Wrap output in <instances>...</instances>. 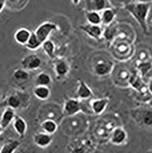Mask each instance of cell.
I'll return each mask as SVG.
<instances>
[{
	"mask_svg": "<svg viewBox=\"0 0 152 153\" xmlns=\"http://www.w3.org/2000/svg\"><path fill=\"white\" fill-rule=\"evenodd\" d=\"M129 13L134 17V19L139 22L141 28L143 29L145 34H148V28H147V17H148L149 10H150V4L148 2H136V4H129L125 6Z\"/></svg>",
	"mask_w": 152,
	"mask_h": 153,
	"instance_id": "cell-1",
	"label": "cell"
},
{
	"mask_svg": "<svg viewBox=\"0 0 152 153\" xmlns=\"http://www.w3.org/2000/svg\"><path fill=\"white\" fill-rule=\"evenodd\" d=\"M28 101H29V95L28 94H11L7 97V105L13 108V110H17V108L25 107L26 103L28 104Z\"/></svg>",
	"mask_w": 152,
	"mask_h": 153,
	"instance_id": "cell-2",
	"label": "cell"
},
{
	"mask_svg": "<svg viewBox=\"0 0 152 153\" xmlns=\"http://www.w3.org/2000/svg\"><path fill=\"white\" fill-rule=\"evenodd\" d=\"M57 29V26L54 22H42V25H39L37 27V29L35 30L34 33L36 34V36L38 37V39L42 42V44L48 39L49 35L51 34V31Z\"/></svg>",
	"mask_w": 152,
	"mask_h": 153,
	"instance_id": "cell-3",
	"label": "cell"
},
{
	"mask_svg": "<svg viewBox=\"0 0 152 153\" xmlns=\"http://www.w3.org/2000/svg\"><path fill=\"white\" fill-rule=\"evenodd\" d=\"M64 114L66 116H73V115L80 113L82 111L80 102L76 98H67L64 103Z\"/></svg>",
	"mask_w": 152,
	"mask_h": 153,
	"instance_id": "cell-4",
	"label": "cell"
},
{
	"mask_svg": "<svg viewBox=\"0 0 152 153\" xmlns=\"http://www.w3.org/2000/svg\"><path fill=\"white\" fill-rule=\"evenodd\" d=\"M42 59L36 55L26 56L21 60V67L26 71H36L42 66Z\"/></svg>",
	"mask_w": 152,
	"mask_h": 153,
	"instance_id": "cell-5",
	"label": "cell"
},
{
	"mask_svg": "<svg viewBox=\"0 0 152 153\" xmlns=\"http://www.w3.org/2000/svg\"><path fill=\"white\" fill-rule=\"evenodd\" d=\"M80 29L83 30L85 34H87L89 37L96 39V40H100L101 39V36L103 34V29H102L101 25H82L80 26Z\"/></svg>",
	"mask_w": 152,
	"mask_h": 153,
	"instance_id": "cell-6",
	"label": "cell"
},
{
	"mask_svg": "<svg viewBox=\"0 0 152 153\" xmlns=\"http://www.w3.org/2000/svg\"><path fill=\"white\" fill-rule=\"evenodd\" d=\"M127 139V133L123 128H115L111 133L110 141L114 145L123 144Z\"/></svg>",
	"mask_w": 152,
	"mask_h": 153,
	"instance_id": "cell-7",
	"label": "cell"
},
{
	"mask_svg": "<svg viewBox=\"0 0 152 153\" xmlns=\"http://www.w3.org/2000/svg\"><path fill=\"white\" fill-rule=\"evenodd\" d=\"M53 142V134L40 132L34 135V143L39 148H47Z\"/></svg>",
	"mask_w": 152,
	"mask_h": 153,
	"instance_id": "cell-8",
	"label": "cell"
},
{
	"mask_svg": "<svg viewBox=\"0 0 152 153\" xmlns=\"http://www.w3.org/2000/svg\"><path fill=\"white\" fill-rule=\"evenodd\" d=\"M76 97L80 100H89L93 97V92L84 81H80L77 91H76Z\"/></svg>",
	"mask_w": 152,
	"mask_h": 153,
	"instance_id": "cell-9",
	"label": "cell"
},
{
	"mask_svg": "<svg viewBox=\"0 0 152 153\" xmlns=\"http://www.w3.org/2000/svg\"><path fill=\"white\" fill-rule=\"evenodd\" d=\"M107 105H109V100L105 97L96 98V100H93L91 102V108H92L94 114L96 115L102 114L105 111L106 107H107Z\"/></svg>",
	"mask_w": 152,
	"mask_h": 153,
	"instance_id": "cell-10",
	"label": "cell"
},
{
	"mask_svg": "<svg viewBox=\"0 0 152 153\" xmlns=\"http://www.w3.org/2000/svg\"><path fill=\"white\" fill-rule=\"evenodd\" d=\"M113 69V64L111 62H100L94 65V72L98 76H105Z\"/></svg>",
	"mask_w": 152,
	"mask_h": 153,
	"instance_id": "cell-11",
	"label": "cell"
},
{
	"mask_svg": "<svg viewBox=\"0 0 152 153\" xmlns=\"http://www.w3.org/2000/svg\"><path fill=\"white\" fill-rule=\"evenodd\" d=\"M16 117V114H15V110L11 108V107H7L4 108V111L1 114V117H0V124L2 125L4 130L6 128H8L9 124L13 122V119Z\"/></svg>",
	"mask_w": 152,
	"mask_h": 153,
	"instance_id": "cell-12",
	"label": "cell"
},
{
	"mask_svg": "<svg viewBox=\"0 0 152 153\" xmlns=\"http://www.w3.org/2000/svg\"><path fill=\"white\" fill-rule=\"evenodd\" d=\"M55 73L58 78H62V77H65L69 72V65L66 60L64 59H58L55 62Z\"/></svg>",
	"mask_w": 152,
	"mask_h": 153,
	"instance_id": "cell-13",
	"label": "cell"
},
{
	"mask_svg": "<svg viewBox=\"0 0 152 153\" xmlns=\"http://www.w3.org/2000/svg\"><path fill=\"white\" fill-rule=\"evenodd\" d=\"M30 34H31V31L29 29H27V28H19L15 33V35H13V38L16 40V43H18L19 45H26L30 37Z\"/></svg>",
	"mask_w": 152,
	"mask_h": 153,
	"instance_id": "cell-14",
	"label": "cell"
},
{
	"mask_svg": "<svg viewBox=\"0 0 152 153\" xmlns=\"http://www.w3.org/2000/svg\"><path fill=\"white\" fill-rule=\"evenodd\" d=\"M13 128L17 132V134H19L21 139L25 136L26 132H27V123L26 121L20 116H16L13 119Z\"/></svg>",
	"mask_w": 152,
	"mask_h": 153,
	"instance_id": "cell-15",
	"label": "cell"
},
{
	"mask_svg": "<svg viewBox=\"0 0 152 153\" xmlns=\"http://www.w3.org/2000/svg\"><path fill=\"white\" fill-rule=\"evenodd\" d=\"M34 95L40 101H46L51 96V89L48 86L36 85L34 88Z\"/></svg>",
	"mask_w": 152,
	"mask_h": 153,
	"instance_id": "cell-16",
	"label": "cell"
},
{
	"mask_svg": "<svg viewBox=\"0 0 152 153\" xmlns=\"http://www.w3.org/2000/svg\"><path fill=\"white\" fill-rule=\"evenodd\" d=\"M101 18H102V24L105 26H109L113 22L114 18H115V10L112 8H106L104 10H102L101 13Z\"/></svg>",
	"mask_w": 152,
	"mask_h": 153,
	"instance_id": "cell-17",
	"label": "cell"
},
{
	"mask_svg": "<svg viewBox=\"0 0 152 153\" xmlns=\"http://www.w3.org/2000/svg\"><path fill=\"white\" fill-rule=\"evenodd\" d=\"M20 146V142L18 140H11L1 145L0 148V153H13Z\"/></svg>",
	"mask_w": 152,
	"mask_h": 153,
	"instance_id": "cell-18",
	"label": "cell"
},
{
	"mask_svg": "<svg viewBox=\"0 0 152 153\" xmlns=\"http://www.w3.org/2000/svg\"><path fill=\"white\" fill-rule=\"evenodd\" d=\"M40 128H42V132H45V133L54 134V133L57 131L58 125H57V123H56L55 121H53V120H45L42 123V125H40Z\"/></svg>",
	"mask_w": 152,
	"mask_h": 153,
	"instance_id": "cell-19",
	"label": "cell"
},
{
	"mask_svg": "<svg viewBox=\"0 0 152 153\" xmlns=\"http://www.w3.org/2000/svg\"><path fill=\"white\" fill-rule=\"evenodd\" d=\"M42 47L44 51L46 53V55L51 58V59H54L55 58V44L53 40L51 39H47L44 43L42 44Z\"/></svg>",
	"mask_w": 152,
	"mask_h": 153,
	"instance_id": "cell-20",
	"label": "cell"
},
{
	"mask_svg": "<svg viewBox=\"0 0 152 153\" xmlns=\"http://www.w3.org/2000/svg\"><path fill=\"white\" fill-rule=\"evenodd\" d=\"M86 19L89 25H101L102 18L101 13L95 10H89L86 13Z\"/></svg>",
	"mask_w": 152,
	"mask_h": 153,
	"instance_id": "cell-21",
	"label": "cell"
},
{
	"mask_svg": "<svg viewBox=\"0 0 152 153\" xmlns=\"http://www.w3.org/2000/svg\"><path fill=\"white\" fill-rule=\"evenodd\" d=\"M25 46L28 49H30V51H36V49H38L39 47L42 46V42L38 39V37L36 36L35 33H31L29 39H28V42H27V44H26Z\"/></svg>",
	"mask_w": 152,
	"mask_h": 153,
	"instance_id": "cell-22",
	"label": "cell"
},
{
	"mask_svg": "<svg viewBox=\"0 0 152 153\" xmlns=\"http://www.w3.org/2000/svg\"><path fill=\"white\" fill-rule=\"evenodd\" d=\"M129 82H130V84H131V86L133 87L134 89H136V91H139V92H141L142 89H144V82L142 81V78L139 76V75H132L131 77H130V79H129Z\"/></svg>",
	"mask_w": 152,
	"mask_h": 153,
	"instance_id": "cell-23",
	"label": "cell"
},
{
	"mask_svg": "<svg viewBox=\"0 0 152 153\" xmlns=\"http://www.w3.org/2000/svg\"><path fill=\"white\" fill-rule=\"evenodd\" d=\"M51 83V77L47 73H39L36 77V85L49 86Z\"/></svg>",
	"mask_w": 152,
	"mask_h": 153,
	"instance_id": "cell-24",
	"label": "cell"
},
{
	"mask_svg": "<svg viewBox=\"0 0 152 153\" xmlns=\"http://www.w3.org/2000/svg\"><path fill=\"white\" fill-rule=\"evenodd\" d=\"M13 77L17 82H26L29 78V72L24 68H17L13 74Z\"/></svg>",
	"mask_w": 152,
	"mask_h": 153,
	"instance_id": "cell-25",
	"label": "cell"
},
{
	"mask_svg": "<svg viewBox=\"0 0 152 153\" xmlns=\"http://www.w3.org/2000/svg\"><path fill=\"white\" fill-rule=\"evenodd\" d=\"M92 6H93V10L100 13L102 10L109 8V1L107 0H93Z\"/></svg>",
	"mask_w": 152,
	"mask_h": 153,
	"instance_id": "cell-26",
	"label": "cell"
},
{
	"mask_svg": "<svg viewBox=\"0 0 152 153\" xmlns=\"http://www.w3.org/2000/svg\"><path fill=\"white\" fill-rule=\"evenodd\" d=\"M141 122L148 126L152 125V111L143 110L141 112Z\"/></svg>",
	"mask_w": 152,
	"mask_h": 153,
	"instance_id": "cell-27",
	"label": "cell"
},
{
	"mask_svg": "<svg viewBox=\"0 0 152 153\" xmlns=\"http://www.w3.org/2000/svg\"><path fill=\"white\" fill-rule=\"evenodd\" d=\"M151 68H152L151 62H143V63H140V64L138 65V69H139L140 74H141L142 76H145V75L150 72Z\"/></svg>",
	"mask_w": 152,
	"mask_h": 153,
	"instance_id": "cell-28",
	"label": "cell"
},
{
	"mask_svg": "<svg viewBox=\"0 0 152 153\" xmlns=\"http://www.w3.org/2000/svg\"><path fill=\"white\" fill-rule=\"evenodd\" d=\"M72 153H85V151H84V149H83V148L77 146V148H75V149L73 150Z\"/></svg>",
	"mask_w": 152,
	"mask_h": 153,
	"instance_id": "cell-29",
	"label": "cell"
},
{
	"mask_svg": "<svg viewBox=\"0 0 152 153\" xmlns=\"http://www.w3.org/2000/svg\"><path fill=\"white\" fill-rule=\"evenodd\" d=\"M4 4H6V0H0V13L4 8Z\"/></svg>",
	"mask_w": 152,
	"mask_h": 153,
	"instance_id": "cell-30",
	"label": "cell"
},
{
	"mask_svg": "<svg viewBox=\"0 0 152 153\" xmlns=\"http://www.w3.org/2000/svg\"><path fill=\"white\" fill-rule=\"evenodd\" d=\"M148 89H149V92L152 94V79L150 81V83H149V86H148Z\"/></svg>",
	"mask_w": 152,
	"mask_h": 153,
	"instance_id": "cell-31",
	"label": "cell"
},
{
	"mask_svg": "<svg viewBox=\"0 0 152 153\" xmlns=\"http://www.w3.org/2000/svg\"><path fill=\"white\" fill-rule=\"evenodd\" d=\"M80 0H72V2L75 4V6H77V4H80Z\"/></svg>",
	"mask_w": 152,
	"mask_h": 153,
	"instance_id": "cell-32",
	"label": "cell"
},
{
	"mask_svg": "<svg viewBox=\"0 0 152 153\" xmlns=\"http://www.w3.org/2000/svg\"><path fill=\"white\" fill-rule=\"evenodd\" d=\"M2 131H4V128H2V125L0 124V135L2 134Z\"/></svg>",
	"mask_w": 152,
	"mask_h": 153,
	"instance_id": "cell-33",
	"label": "cell"
},
{
	"mask_svg": "<svg viewBox=\"0 0 152 153\" xmlns=\"http://www.w3.org/2000/svg\"><path fill=\"white\" fill-rule=\"evenodd\" d=\"M148 153H152V151H149V152Z\"/></svg>",
	"mask_w": 152,
	"mask_h": 153,
	"instance_id": "cell-34",
	"label": "cell"
},
{
	"mask_svg": "<svg viewBox=\"0 0 152 153\" xmlns=\"http://www.w3.org/2000/svg\"><path fill=\"white\" fill-rule=\"evenodd\" d=\"M0 148H1V143H0Z\"/></svg>",
	"mask_w": 152,
	"mask_h": 153,
	"instance_id": "cell-35",
	"label": "cell"
},
{
	"mask_svg": "<svg viewBox=\"0 0 152 153\" xmlns=\"http://www.w3.org/2000/svg\"><path fill=\"white\" fill-rule=\"evenodd\" d=\"M151 24H152V22H151Z\"/></svg>",
	"mask_w": 152,
	"mask_h": 153,
	"instance_id": "cell-36",
	"label": "cell"
}]
</instances>
